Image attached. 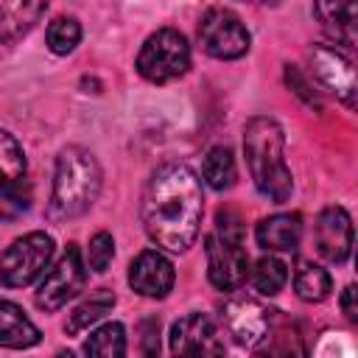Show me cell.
<instances>
[{
	"label": "cell",
	"mask_w": 358,
	"mask_h": 358,
	"mask_svg": "<svg viewBox=\"0 0 358 358\" xmlns=\"http://www.w3.org/2000/svg\"><path fill=\"white\" fill-rule=\"evenodd\" d=\"M201 182L196 171L185 162H165L159 165L140 201V215L148 238L168 249V252H185L199 238L201 227Z\"/></svg>",
	"instance_id": "cell-1"
},
{
	"label": "cell",
	"mask_w": 358,
	"mask_h": 358,
	"mask_svg": "<svg viewBox=\"0 0 358 358\" xmlns=\"http://www.w3.org/2000/svg\"><path fill=\"white\" fill-rule=\"evenodd\" d=\"M112 308H115V294L106 291V288H98V291H92L81 305L73 308V313H70L67 322H64V330H67L70 336H78V333H84L90 324H95L98 319H103Z\"/></svg>",
	"instance_id": "cell-19"
},
{
	"label": "cell",
	"mask_w": 358,
	"mask_h": 358,
	"mask_svg": "<svg viewBox=\"0 0 358 358\" xmlns=\"http://www.w3.org/2000/svg\"><path fill=\"white\" fill-rule=\"evenodd\" d=\"M187 67H190V45L185 34H179L176 28L154 31L137 53V73L151 84L173 81L185 76Z\"/></svg>",
	"instance_id": "cell-5"
},
{
	"label": "cell",
	"mask_w": 358,
	"mask_h": 358,
	"mask_svg": "<svg viewBox=\"0 0 358 358\" xmlns=\"http://www.w3.org/2000/svg\"><path fill=\"white\" fill-rule=\"evenodd\" d=\"M221 324L238 347L255 350L257 344H263L271 336L274 310L268 305H263L257 296L235 294L221 308Z\"/></svg>",
	"instance_id": "cell-8"
},
{
	"label": "cell",
	"mask_w": 358,
	"mask_h": 358,
	"mask_svg": "<svg viewBox=\"0 0 358 358\" xmlns=\"http://www.w3.org/2000/svg\"><path fill=\"white\" fill-rule=\"evenodd\" d=\"M98 193H101L98 159L81 145L62 148L56 157L50 213L56 218H78L95 204Z\"/></svg>",
	"instance_id": "cell-3"
},
{
	"label": "cell",
	"mask_w": 358,
	"mask_h": 358,
	"mask_svg": "<svg viewBox=\"0 0 358 358\" xmlns=\"http://www.w3.org/2000/svg\"><path fill=\"white\" fill-rule=\"evenodd\" d=\"M87 355H101V358H120L126 355V330L120 322H106L98 330L90 333L84 341Z\"/></svg>",
	"instance_id": "cell-22"
},
{
	"label": "cell",
	"mask_w": 358,
	"mask_h": 358,
	"mask_svg": "<svg viewBox=\"0 0 358 358\" xmlns=\"http://www.w3.org/2000/svg\"><path fill=\"white\" fill-rule=\"evenodd\" d=\"M249 42L246 25L229 8H210L199 22V45L213 59H241Z\"/></svg>",
	"instance_id": "cell-10"
},
{
	"label": "cell",
	"mask_w": 358,
	"mask_h": 358,
	"mask_svg": "<svg viewBox=\"0 0 358 358\" xmlns=\"http://www.w3.org/2000/svg\"><path fill=\"white\" fill-rule=\"evenodd\" d=\"M48 48L56 53V56H67L76 50V45L81 42V25L76 17H56L50 25H48Z\"/></svg>",
	"instance_id": "cell-24"
},
{
	"label": "cell",
	"mask_w": 358,
	"mask_h": 358,
	"mask_svg": "<svg viewBox=\"0 0 358 358\" xmlns=\"http://www.w3.org/2000/svg\"><path fill=\"white\" fill-rule=\"evenodd\" d=\"M39 338H42L39 327L22 313V308L8 299H0V347L28 350L39 344Z\"/></svg>",
	"instance_id": "cell-18"
},
{
	"label": "cell",
	"mask_w": 358,
	"mask_h": 358,
	"mask_svg": "<svg viewBox=\"0 0 358 358\" xmlns=\"http://www.w3.org/2000/svg\"><path fill=\"white\" fill-rule=\"evenodd\" d=\"M294 288H296V296L305 299V302H322L330 296V288H333V280L330 274L316 266V263H308V260H299L296 263V271H294Z\"/></svg>",
	"instance_id": "cell-20"
},
{
	"label": "cell",
	"mask_w": 358,
	"mask_h": 358,
	"mask_svg": "<svg viewBox=\"0 0 358 358\" xmlns=\"http://www.w3.org/2000/svg\"><path fill=\"white\" fill-rule=\"evenodd\" d=\"M56 243L48 232H28L17 238L0 255V282L6 288H25L31 285L45 268L50 266Z\"/></svg>",
	"instance_id": "cell-6"
},
{
	"label": "cell",
	"mask_w": 358,
	"mask_h": 358,
	"mask_svg": "<svg viewBox=\"0 0 358 358\" xmlns=\"http://www.w3.org/2000/svg\"><path fill=\"white\" fill-rule=\"evenodd\" d=\"M313 249L324 263L341 266L352 252V221L344 207H324L313 227Z\"/></svg>",
	"instance_id": "cell-12"
},
{
	"label": "cell",
	"mask_w": 358,
	"mask_h": 358,
	"mask_svg": "<svg viewBox=\"0 0 358 358\" xmlns=\"http://www.w3.org/2000/svg\"><path fill=\"white\" fill-rule=\"evenodd\" d=\"M252 285L257 288V294H266V296H274V294H280L282 288H285V282H288V266L280 260V257H274V255H263L257 263H255V268H252Z\"/></svg>",
	"instance_id": "cell-23"
},
{
	"label": "cell",
	"mask_w": 358,
	"mask_h": 358,
	"mask_svg": "<svg viewBox=\"0 0 358 358\" xmlns=\"http://www.w3.org/2000/svg\"><path fill=\"white\" fill-rule=\"evenodd\" d=\"M310 70L316 76V81L330 90L341 103H347L350 109L355 106V64L352 59L333 45H313L310 50Z\"/></svg>",
	"instance_id": "cell-11"
},
{
	"label": "cell",
	"mask_w": 358,
	"mask_h": 358,
	"mask_svg": "<svg viewBox=\"0 0 358 358\" xmlns=\"http://www.w3.org/2000/svg\"><path fill=\"white\" fill-rule=\"evenodd\" d=\"M302 238V218L296 213H277L257 224V243L268 252H294Z\"/></svg>",
	"instance_id": "cell-17"
},
{
	"label": "cell",
	"mask_w": 358,
	"mask_h": 358,
	"mask_svg": "<svg viewBox=\"0 0 358 358\" xmlns=\"http://www.w3.org/2000/svg\"><path fill=\"white\" fill-rule=\"evenodd\" d=\"M207 277L218 291H235L249 277V257L243 249V229L232 213H218V227L207 235Z\"/></svg>",
	"instance_id": "cell-4"
},
{
	"label": "cell",
	"mask_w": 358,
	"mask_h": 358,
	"mask_svg": "<svg viewBox=\"0 0 358 358\" xmlns=\"http://www.w3.org/2000/svg\"><path fill=\"white\" fill-rule=\"evenodd\" d=\"M316 17L322 28L344 48L355 45L358 34V0H316Z\"/></svg>",
	"instance_id": "cell-15"
},
{
	"label": "cell",
	"mask_w": 358,
	"mask_h": 358,
	"mask_svg": "<svg viewBox=\"0 0 358 358\" xmlns=\"http://www.w3.org/2000/svg\"><path fill=\"white\" fill-rule=\"evenodd\" d=\"M241 3H268V0H241Z\"/></svg>",
	"instance_id": "cell-27"
},
{
	"label": "cell",
	"mask_w": 358,
	"mask_h": 358,
	"mask_svg": "<svg viewBox=\"0 0 358 358\" xmlns=\"http://www.w3.org/2000/svg\"><path fill=\"white\" fill-rule=\"evenodd\" d=\"M168 344L173 355H221L224 352L218 330L213 319L204 313H187L179 322H173L168 333Z\"/></svg>",
	"instance_id": "cell-13"
},
{
	"label": "cell",
	"mask_w": 358,
	"mask_h": 358,
	"mask_svg": "<svg viewBox=\"0 0 358 358\" xmlns=\"http://www.w3.org/2000/svg\"><path fill=\"white\" fill-rule=\"evenodd\" d=\"M355 285H347L344 288V294H341V308H344V316L350 319V322H355L358 319V308H355Z\"/></svg>",
	"instance_id": "cell-26"
},
{
	"label": "cell",
	"mask_w": 358,
	"mask_h": 358,
	"mask_svg": "<svg viewBox=\"0 0 358 358\" xmlns=\"http://www.w3.org/2000/svg\"><path fill=\"white\" fill-rule=\"evenodd\" d=\"M201 176L210 187L215 190H229L238 179V168H235V157L227 145H213L204 157V165H201Z\"/></svg>",
	"instance_id": "cell-21"
},
{
	"label": "cell",
	"mask_w": 358,
	"mask_h": 358,
	"mask_svg": "<svg viewBox=\"0 0 358 358\" xmlns=\"http://www.w3.org/2000/svg\"><path fill=\"white\" fill-rule=\"evenodd\" d=\"M50 0H0V45H11L25 36Z\"/></svg>",
	"instance_id": "cell-16"
},
{
	"label": "cell",
	"mask_w": 358,
	"mask_h": 358,
	"mask_svg": "<svg viewBox=\"0 0 358 358\" xmlns=\"http://www.w3.org/2000/svg\"><path fill=\"white\" fill-rule=\"evenodd\" d=\"M112 257H115V241H112V235L109 232H95L90 238V252H87L90 268L98 271V274H103L109 268Z\"/></svg>",
	"instance_id": "cell-25"
},
{
	"label": "cell",
	"mask_w": 358,
	"mask_h": 358,
	"mask_svg": "<svg viewBox=\"0 0 358 358\" xmlns=\"http://www.w3.org/2000/svg\"><path fill=\"white\" fill-rule=\"evenodd\" d=\"M84 280H87V268H84V260H81V249L76 243H70L64 249V255L56 260V266H50L39 285H36V308L42 310H59L64 308L81 288H84Z\"/></svg>",
	"instance_id": "cell-9"
},
{
	"label": "cell",
	"mask_w": 358,
	"mask_h": 358,
	"mask_svg": "<svg viewBox=\"0 0 358 358\" xmlns=\"http://www.w3.org/2000/svg\"><path fill=\"white\" fill-rule=\"evenodd\" d=\"M31 207L25 151L14 134L0 129V218L11 221Z\"/></svg>",
	"instance_id": "cell-7"
},
{
	"label": "cell",
	"mask_w": 358,
	"mask_h": 358,
	"mask_svg": "<svg viewBox=\"0 0 358 358\" xmlns=\"http://www.w3.org/2000/svg\"><path fill=\"white\" fill-rule=\"evenodd\" d=\"M285 137L282 129L274 117H252L243 129V154H246V165L252 173L255 187L271 199L274 204L288 201L291 190H294V179L291 171L285 165Z\"/></svg>",
	"instance_id": "cell-2"
},
{
	"label": "cell",
	"mask_w": 358,
	"mask_h": 358,
	"mask_svg": "<svg viewBox=\"0 0 358 358\" xmlns=\"http://www.w3.org/2000/svg\"><path fill=\"white\" fill-rule=\"evenodd\" d=\"M173 263L157 252V249H143L131 266H129V285L131 291H137L140 296H148V299H162L171 294L173 288Z\"/></svg>",
	"instance_id": "cell-14"
}]
</instances>
